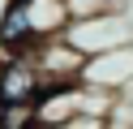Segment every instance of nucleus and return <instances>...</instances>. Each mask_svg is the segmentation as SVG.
<instances>
[{"mask_svg": "<svg viewBox=\"0 0 133 129\" xmlns=\"http://www.w3.org/2000/svg\"><path fill=\"white\" fill-rule=\"evenodd\" d=\"M64 39L82 52V56H95V52L120 47L129 43V22H124L120 9H107V13H90V17H73Z\"/></svg>", "mask_w": 133, "mask_h": 129, "instance_id": "nucleus-1", "label": "nucleus"}, {"mask_svg": "<svg viewBox=\"0 0 133 129\" xmlns=\"http://www.w3.org/2000/svg\"><path fill=\"white\" fill-rule=\"evenodd\" d=\"M47 77L26 52L0 60V103H39Z\"/></svg>", "mask_w": 133, "mask_h": 129, "instance_id": "nucleus-2", "label": "nucleus"}, {"mask_svg": "<svg viewBox=\"0 0 133 129\" xmlns=\"http://www.w3.org/2000/svg\"><path fill=\"white\" fill-rule=\"evenodd\" d=\"M82 82L120 95L124 86L133 82V47H129V43H120V47H107V52L86 56V65H82Z\"/></svg>", "mask_w": 133, "mask_h": 129, "instance_id": "nucleus-3", "label": "nucleus"}, {"mask_svg": "<svg viewBox=\"0 0 133 129\" xmlns=\"http://www.w3.org/2000/svg\"><path fill=\"white\" fill-rule=\"evenodd\" d=\"M26 4V17H30V34L39 39H56V34L69 30L73 13H69V0H22Z\"/></svg>", "mask_w": 133, "mask_h": 129, "instance_id": "nucleus-4", "label": "nucleus"}, {"mask_svg": "<svg viewBox=\"0 0 133 129\" xmlns=\"http://www.w3.org/2000/svg\"><path fill=\"white\" fill-rule=\"evenodd\" d=\"M35 47V34H30V17H26V4L22 0H9L0 9V52L4 56H17V52H30Z\"/></svg>", "mask_w": 133, "mask_h": 129, "instance_id": "nucleus-5", "label": "nucleus"}, {"mask_svg": "<svg viewBox=\"0 0 133 129\" xmlns=\"http://www.w3.org/2000/svg\"><path fill=\"white\" fill-rule=\"evenodd\" d=\"M35 103H0V129H30Z\"/></svg>", "mask_w": 133, "mask_h": 129, "instance_id": "nucleus-6", "label": "nucleus"}]
</instances>
